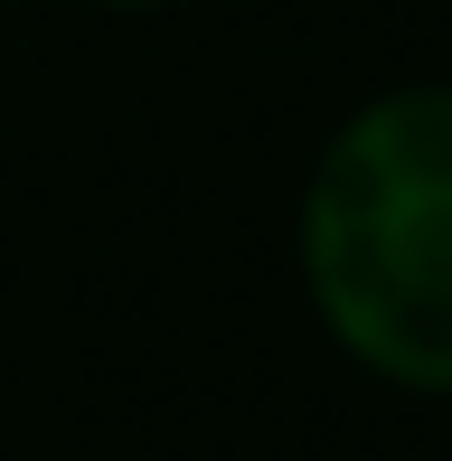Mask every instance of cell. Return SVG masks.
<instances>
[{"instance_id": "cell-1", "label": "cell", "mask_w": 452, "mask_h": 461, "mask_svg": "<svg viewBox=\"0 0 452 461\" xmlns=\"http://www.w3.org/2000/svg\"><path fill=\"white\" fill-rule=\"evenodd\" d=\"M312 321L377 386L452 395V86H396L321 141L293 207Z\"/></svg>"}, {"instance_id": "cell-2", "label": "cell", "mask_w": 452, "mask_h": 461, "mask_svg": "<svg viewBox=\"0 0 452 461\" xmlns=\"http://www.w3.org/2000/svg\"><path fill=\"white\" fill-rule=\"evenodd\" d=\"M95 10H170V0H95Z\"/></svg>"}]
</instances>
